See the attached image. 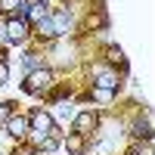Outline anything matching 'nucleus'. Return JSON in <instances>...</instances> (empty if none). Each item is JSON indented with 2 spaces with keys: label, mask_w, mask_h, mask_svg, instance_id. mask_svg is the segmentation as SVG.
Returning <instances> with one entry per match:
<instances>
[{
  "label": "nucleus",
  "mask_w": 155,
  "mask_h": 155,
  "mask_svg": "<svg viewBox=\"0 0 155 155\" xmlns=\"http://www.w3.org/2000/svg\"><path fill=\"white\" fill-rule=\"evenodd\" d=\"M50 84H53V74H50L47 68H34L28 74V81H25V90H28V93H44Z\"/></svg>",
  "instance_id": "f257e3e1"
},
{
  "label": "nucleus",
  "mask_w": 155,
  "mask_h": 155,
  "mask_svg": "<svg viewBox=\"0 0 155 155\" xmlns=\"http://www.w3.org/2000/svg\"><path fill=\"white\" fill-rule=\"evenodd\" d=\"M28 124L34 127V140L53 134V115H50V112H34L31 118H28Z\"/></svg>",
  "instance_id": "f03ea898"
},
{
  "label": "nucleus",
  "mask_w": 155,
  "mask_h": 155,
  "mask_svg": "<svg viewBox=\"0 0 155 155\" xmlns=\"http://www.w3.org/2000/svg\"><path fill=\"white\" fill-rule=\"evenodd\" d=\"M19 9H22L31 22H41V19H47V16H50L44 0H22V3H19Z\"/></svg>",
  "instance_id": "7ed1b4c3"
},
{
  "label": "nucleus",
  "mask_w": 155,
  "mask_h": 155,
  "mask_svg": "<svg viewBox=\"0 0 155 155\" xmlns=\"http://www.w3.org/2000/svg\"><path fill=\"white\" fill-rule=\"evenodd\" d=\"M93 78H96V87H102V90H115L118 87V74L109 71L106 65H93Z\"/></svg>",
  "instance_id": "20e7f679"
},
{
  "label": "nucleus",
  "mask_w": 155,
  "mask_h": 155,
  "mask_svg": "<svg viewBox=\"0 0 155 155\" xmlns=\"http://www.w3.org/2000/svg\"><path fill=\"white\" fill-rule=\"evenodd\" d=\"M25 34H28V31H25V22H22V19H9V22H6V41H9V44L25 41Z\"/></svg>",
  "instance_id": "39448f33"
},
{
  "label": "nucleus",
  "mask_w": 155,
  "mask_h": 155,
  "mask_svg": "<svg viewBox=\"0 0 155 155\" xmlns=\"http://www.w3.org/2000/svg\"><path fill=\"white\" fill-rule=\"evenodd\" d=\"M50 22H53V31H56V34H65L71 19H68V12H53V16H50Z\"/></svg>",
  "instance_id": "423d86ee"
},
{
  "label": "nucleus",
  "mask_w": 155,
  "mask_h": 155,
  "mask_svg": "<svg viewBox=\"0 0 155 155\" xmlns=\"http://www.w3.org/2000/svg\"><path fill=\"white\" fill-rule=\"evenodd\" d=\"M6 130L12 137H25V130H28V118H9L6 121Z\"/></svg>",
  "instance_id": "0eeeda50"
},
{
  "label": "nucleus",
  "mask_w": 155,
  "mask_h": 155,
  "mask_svg": "<svg viewBox=\"0 0 155 155\" xmlns=\"http://www.w3.org/2000/svg\"><path fill=\"white\" fill-rule=\"evenodd\" d=\"M74 124H78V130H81V134H87L90 127L96 124V118H93L90 112H81V115H78V121H74Z\"/></svg>",
  "instance_id": "6e6552de"
},
{
  "label": "nucleus",
  "mask_w": 155,
  "mask_h": 155,
  "mask_svg": "<svg viewBox=\"0 0 155 155\" xmlns=\"http://www.w3.org/2000/svg\"><path fill=\"white\" fill-rule=\"evenodd\" d=\"M134 137H140V140H146V143H149V140H152V127L140 121V124L134 127Z\"/></svg>",
  "instance_id": "1a4fd4ad"
},
{
  "label": "nucleus",
  "mask_w": 155,
  "mask_h": 155,
  "mask_svg": "<svg viewBox=\"0 0 155 155\" xmlns=\"http://www.w3.org/2000/svg\"><path fill=\"white\" fill-rule=\"evenodd\" d=\"M65 146H68V152H81V149H84V137H81V134H71Z\"/></svg>",
  "instance_id": "9d476101"
},
{
  "label": "nucleus",
  "mask_w": 155,
  "mask_h": 155,
  "mask_svg": "<svg viewBox=\"0 0 155 155\" xmlns=\"http://www.w3.org/2000/svg\"><path fill=\"white\" fill-rule=\"evenodd\" d=\"M37 28H41V34H44V37H56V31H53V22H50V16L37 22Z\"/></svg>",
  "instance_id": "9b49d317"
},
{
  "label": "nucleus",
  "mask_w": 155,
  "mask_h": 155,
  "mask_svg": "<svg viewBox=\"0 0 155 155\" xmlns=\"http://www.w3.org/2000/svg\"><path fill=\"white\" fill-rule=\"evenodd\" d=\"M93 96H96L99 102H112V90H102V87H96V90H93Z\"/></svg>",
  "instance_id": "f8f14e48"
},
{
  "label": "nucleus",
  "mask_w": 155,
  "mask_h": 155,
  "mask_svg": "<svg viewBox=\"0 0 155 155\" xmlns=\"http://www.w3.org/2000/svg\"><path fill=\"white\" fill-rule=\"evenodd\" d=\"M6 121H9V106L0 102V124H6Z\"/></svg>",
  "instance_id": "ddd939ff"
},
{
  "label": "nucleus",
  "mask_w": 155,
  "mask_h": 155,
  "mask_svg": "<svg viewBox=\"0 0 155 155\" xmlns=\"http://www.w3.org/2000/svg\"><path fill=\"white\" fill-rule=\"evenodd\" d=\"M25 68H31V71L37 68V56H34V53H28V56H25Z\"/></svg>",
  "instance_id": "4468645a"
},
{
  "label": "nucleus",
  "mask_w": 155,
  "mask_h": 155,
  "mask_svg": "<svg viewBox=\"0 0 155 155\" xmlns=\"http://www.w3.org/2000/svg\"><path fill=\"white\" fill-rule=\"evenodd\" d=\"M6 78H9V65H6V62H0V84H3Z\"/></svg>",
  "instance_id": "2eb2a0df"
},
{
  "label": "nucleus",
  "mask_w": 155,
  "mask_h": 155,
  "mask_svg": "<svg viewBox=\"0 0 155 155\" xmlns=\"http://www.w3.org/2000/svg\"><path fill=\"white\" fill-rule=\"evenodd\" d=\"M22 0H3V9H19Z\"/></svg>",
  "instance_id": "dca6fc26"
},
{
  "label": "nucleus",
  "mask_w": 155,
  "mask_h": 155,
  "mask_svg": "<svg viewBox=\"0 0 155 155\" xmlns=\"http://www.w3.org/2000/svg\"><path fill=\"white\" fill-rule=\"evenodd\" d=\"M109 59H112V62H121V50L112 47V50H109Z\"/></svg>",
  "instance_id": "f3484780"
},
{
  "label": "nucleus",
  "mask_w": 155,
  "mask_h": 155,
  "mask_svg": "<svg viewBox=\"0 0 155 155\" xmlns=\"http://www.w3.org/2000/svg\"><path fill=\"white\" fill-rule=\"evenodd\" d=\"M137 155H152V146H149V143H146V146H143V149H140V152H137Z\"/></svg>",
  "instance_id": "a211bd4d"
}]
</instances>
